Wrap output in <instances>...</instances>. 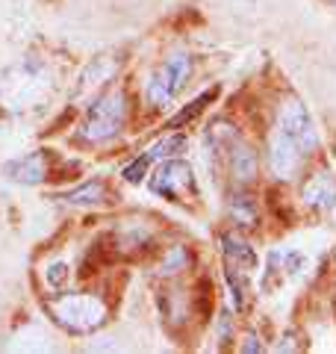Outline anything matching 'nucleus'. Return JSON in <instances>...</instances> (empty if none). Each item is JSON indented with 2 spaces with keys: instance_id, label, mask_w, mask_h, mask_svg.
<instances>
[{
  "instance_id": "obj_1",
  "label": "nucleus",
  "mask_w": 336,
  "mask_h": 354,
  "mask_svg": "<svg viewBox=\"0 0 336 354\" xmlns=\"http://www.w3.org/2000/svg\"><path fill=\"white\" fill-rule=\"evenodd\" d=\"M319 148L316 124L301 101H286L277 113V127L268 139V165L280 180H289L301 171L312 151Z\"/></svg>"
},
{
  "instance_id": "obj_6",
  "label": "nucleus",
  "mask_w": 336,
  "mask_h": 354,
  "mask_svg": "<svg viewBox=\"0 0 336 354\" xmlns=\"http://www.w3.org/2000/svg\"><path fill=\"white\" fill-rule=\"evenodd\" d=\"M224 162H227V171L233 174L236 183H251L256 177V153L251 151L248 142H242V136L227 148Z\"/></svg>"
},
{
  "instance_id": "obj_5",
  "label": "nucleus",
  "mask_w": 336,
  "mask_h": 354,
  "mask_svg": "<svg viewBox=\"0 0 336 354\" xmlns=\"http://www.w3.org/2000/svg\"><path fill=\"white\" fill-rule=\"evenodd\" d=\"M151 192L165 201H195L198 198V177L192 165L183 160H168L151 177Z\"/></svg>"
},
{
  "instance_id": "obj_12",
  "label": "nucleus",
  "mask_w": 336,
  "mask_h": 354,
  "mask_svg": "<svg viewBox=\"0 0 336 354\" xmlns=\"http://www.w3.org/2000/svg\"><path fill=\"white\" fill-rule=\"evenodd\" d=\"M230 216L233 221H236L239 227H254L256 225V207L251 198H245V195H233V201H230Z\"/></svg>"
},
{
  "instance_id": "obj_3",
  "label": "nucleus",
  "mask_w": 336,
  "mask_h": 354,
  "mask_svg": "<svg viewBox=\"0 0 336 354\" xmlns=\"http://www.w3.org/2000/svg\"><path fill=\"white\" fill-rule=\"evenodd\" d=\"M124 118H127V95L124 92L104 95L97 104L88 106V115L80 127V139L92 142V145L106 142L124 127Z\"/></svg>"
},
{
  "instance_id": "obj_8",
  "label": "nucleus",
  "mask_w": 336,
  "mask_h": 354,
  "mask_svg": "<svg viewBox=\"0 0 336 354\" xmlns=\"http://www.w3.org/2000/svg\"><path fill=\"white\" fill-rule=\"evenodd\" d=\"M221 254H224V266L230 269H242V272H251L256 266V254L245 239L233 236V234H224L221 236Z\"/></svg>"
},
{
  "instance_id": "obj_10",
  "label": "nucleus",
  "mask_w": 336,
  "mask_h": 354,
  "mask_svg": "<svg viewBox=\"0 0 336 354\" xmlns=\"http://www.w3.org/2000/svg\"><path fill=\"white\" fill-rule=\"evenodd\" d=\"M106 186L100 183V180H88V183H83V186H77V189H71V192H62L59 198L62 201H68V204H74V207H92V204H100V201H106Z\"/></svg>"
},
{
  "instance_id": "obj_13",
  "label": "nucleus",
  "mask_w": 336,
  "mask_h": 354,
  "mask_svg": "<svg viewBox=\"0 0 336 354\" xmlns=\"http://www.w3.org/2000/svg\"><path fill=\"white\" fill-rule=\"evenodd\" d=\"M212 97H216V88H207L204 95H200V97H195V101L189 104L186 109H180V113H177V115H174L171 121H168V127H174V130H177V127H183L186 121H192V118H195L198 113H204V106H207V104L212 101Z\"/></svg>"
},
{
  "instance_id": "obj_14",
  "label": "nucleus",
  "mask_w": 336,
  "mask_h": 354,
  "mask_svg": "<svg viewBox=\"0 0 336 354\" xmlns=\"http://www.w3.org/2000/svg\"><path fill=\"white\" fill-rule=\"evenodd\" d=\"M148 169H151V162H148V157H144V153H142L139 160H133V162L127 165V169H124V180H130V183H139L142 177L148 174Z\"/></svg>"
},
{
  "instance_id": "obj_2",
  "label": "nucleus",
  "mask_w": 336,
  "mask_h": 354,
  "mask_svg": "<svg viewBox=\"0 0 336 354\" xmlns=\"http://www.w3.org/2000/svg\"><path fill=\"white\" fill-rule=\"evenodd\" d=\"M44 310L68 334H95L106 325V301L95 292H53L44 298Z\"/></svg>"
},
{
  "instance_id": "obj_9",
  "label": "nucleus",
  "mask_w": 336,
  "mask_h": 354,
  "mask_svg": "<svg viewBox=\"0 0 336 354\" xmlns=\"http://www.w3.org/2000/svg\"><path fill=\"white\" fill-rule=\"evenodd\" d=\"M304 201L310 207H319V209H328L336 204V180L328 171H319L312 180H307L304 186Z\"/></svg>"
},
{
  "instance_id": "obj_4",
  "label": "nucleus",
  "mask_w": 336,
  "mask_h": 354,
  "mask_svg": "<svg viewBox=\"0 0 336 354\" xmlns=\"http://www.w3.org/2000/svg\"><path fill=\"white\" fill-rule=\"evenodd\" d=\"M192 77V57L189 53H171L160 68L153 71V77L148 80V88H144V97H148L151 106H165L171 104L177 92H183V86Z\"/></svg>"
},
{
  "instance_id": "obj_15",
  "label": "nucleus",
  "mask_w": 336,
  "mask_h": 354,
  "mask_svg": "<svg viewBox=\"0 0 336 354\" xmlns=\"http://www.w3.org/2000/svg\"><path fill=\"white\" fill-rule=\"evenodd\" d=\"M330 3H333V6H336V0H330Z\"/></svg>"
},
{
  "instance_id": "obj_11",
  "label": "nucleus",
  "mask_w": 336,
  "mask_h": 354,
  "mask_svg": "<svg viewBox=\"0 0 336 354\" xmlns=\"http://www.w3.org/2000/svg\"><path fill=\"white\" fill-rule=\"evenodd\" d=\"M183 148H186V136H180V133H171V136L160 139L156 145H151L148 151H144V157H148V162H156V160L174 157V153H180Z\"/></svg>"
},
{
  "instance_id": "obj_7",
  "label": "nucleus",
  "mask_w": 336,
  "mask_h": 354,
  "mask_svg": "<svg viewBox=\"0 0 336 354\" xmlns=\"http://www.w3.org/2000/svg\"><path fill=\"white\" fill-rule=\"evenodd\" d=\"M6 174L18 183H41L48 177V153L44 151H32L27 157H21L15 162L6 165Z\"/></svg>"
}]
</instances>
